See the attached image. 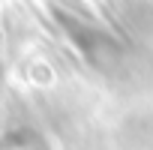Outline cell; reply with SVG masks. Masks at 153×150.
<instances>
[{"label":"cell","mask_w":153,"mask_h":150,"mask_svg":"<svg viewBox=\"0 0 153 150\" xmlns=\"http://www.w3.org/2000/svg\"><path fill=\"white\" fill-rule=\"evenodd\" d=\"M60 30L66 33V39L75 45L78 51L96 72L102 75H123L132 63V51L129 45L111 33L105 24H99L96 18L78 12V9H69V6H60L54 12Z\"/></svg>","instance_id":"obj_1"},{"label":"cell","mask_w":153,"mask_h":150,"mask_svg":"<svg viewBox=\"0 0 153 150\" xmlns=\"http://www.w3.org/2000/svg\"><path fill=\"white\" fill-rule=\"evenodd\" d=\"M120 21L135 33H153V0H120Z\"/></svg>","instance_id":"obj_2"},{"label":"cell","mask_w":153,"mask_h":150,"mask_svg":"<svg viewBox=\"0 0 153 150\" xmlns=\"http://www.w3.org/2000/svg\"><path fill=\"white\" fill-rule=\"evenodd\" d=\"M0 90H3V63H0Z\"/></svg>","instance_id":"obj_3"}]
</instances>
